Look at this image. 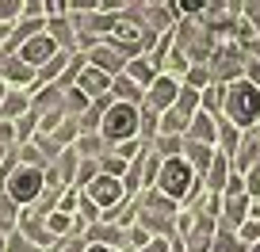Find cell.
I'll use <instances>...</instances> for the list:
<instances>
[{
	"instance_id": "31",
	"label": "cell",
	"mask_w": 260,
	"mask_h": 252,
	"mask_svg": "<svg viewBox=\"0 0 260 252\" xmlns=\"http://www.w3.org/2000/svg\"><path fill=\"white\" fill-rule=\"evenodd\" d=\"M122 252H134V248H122Z\"/></svg>"
},
{
	"instance_id": "15",
	"label": "cell",
	"mask_w": 260,
	"mask_h": 252,
	"mask_svg": "<svg viewBox=\"0 0 260 252\" xmlns=\"http://www.w3.org/2000/svg\"><path fill=\"white\" fill-rule=\"evenodd\" d=\"M111 96L119 99V103H130V107H142V103H146V92L130 81L126 73H119V77L111 81Z\"/></svg>"
},
{
	"instance_id": "2",
	"label": "cell",
	"mask_w": 260,
	"mask_h": 252,
	"mask_svg": "<svg viewBox=\"0 0 260 252\" xmlns=\"http://www.w3.org/2000/svg\"><path fill=\"white\" fill-rule=\"evenodd\" d=\"M0 191L12 199V203L23 210V206H35L39 195L46 191V168H31V164H16L12 172L0 176Z\"/></svg>"
},
{
	"instance_id": "13",
	"label": "cell",
	"mask_w": 260,
	"mask_h": 252,
	"mask_svg": "<svg viewBox=\"0 0 260 252\" xmlns=\"http://www.w3.org/2000/svg\"><path fill=\"white\" fill-rule=\"evenodd\" d=\"M184 141H199V146H211V149H214V141H218V126H214V119L199 111V115L191 119V126H187Z\"/></svg>"
},
{
	"instance_id": "11",
	"label": "cell",
	"mask_w": 260,
	"mask_h": 252,
	"mask_svg": "<svg viewBox=\"0 0 260 252\" xmlns=\"http://www.w3.org/2000/svg\"><path fill=\"white\" fill-rule=\"evenodd\" d=\"M84 244H107V248H126V229L115 226V222H96V226L84 229Z\"/></svg>"
},
{
	"instance_id": "17",
	"label": "cell",
	"mask_w": 260,
	"mask_h": 252,
	"mask_svg": "<svg viewBox=\"0 0 260 252\" xmlns=\"http://www.w3.org/2000/svg\"><path fill=\"white\" fill-rule=\"evenodd\" d=\"M73 149H77V157H81V161H100L104 153H111V146H107L100 134H81V138L73 141Z\"/></svg>"
},
{
	"instance_id": "25",
	"label": "cell",
	"mask_w": 260,
	"mask_h": 252,
	"mask_svg": "<svg viewBox=\"0 0 260 252\" xmlns=\"http://www.w3.org/2000/svg\"><path fill=\"white\" fill-rule=\"evenodd\" d=\"M0 218H8V222H19V206L12 203L4 191H0Z\"/></svg>"
},
{
	"instance_id": "19",
	"label": "cell",
	"mask_w": 260,
	"mask_h": 252,
	"mask_svg": "<svg viewBox=\"0 0 260 252\" xmlns=\"http://www.w3.org/2000/svg\"><path fill=\"white\" fill-rule=\"evenodd\" d=\"M88 107H92V99L84 96L81 88H65V111L73 115V119H81V115L88 111Z\"/></svg>"
},
{
	"instance_id": "28",
	"label": "cell",
	"mask_w": 260,
	"mask_h": 252,
	"mask_svg": "<svg viewBox=\"0 0 260 252\" xmlns=\"http://www.w3.org/2000/svg\"><path fill=\"white\" fill-rule=\"evenodd\" d=\"M12 229H16V222H8V218H0V237H8Z\"/></svg>"
},
{
	"instance_id": "30",
	"label": "cell",
	"mask_w": 260,
	"mask_h": 252,
	"mask_svg": "<svg viewBox=\"0 0 260 252\" xmlns=\"http://www.w3.org/2000/svg\"><path fill=\"white\" fill-rule=\"evenodd\" d=\"M4 92H8V88H4V84H0V99H4Z\"/></svg>"
},
{
	"instance_id": "6",
	"label": "cell",
	"mask_w": 260,
	"mask_h": 252,
	"mask_svg": "<svg viewBox=\"0 0 260 252\" xmlns=\"http://www.w3.org/2000/svg\"><path fill=\"white\" fill-rule=\"evenodd\" d=\"M84 195H88V199H92V203H96L104 214H111L115 206H119L122 199H126V191H122V179H115V176H104V172H100V176L92 179L88 187H84Z\"/></svg>"
},
{
	"instance_id": "26",
	"label": "cell",
	"mask_w": 260,
	"mask_h": 252,
	"mask_svg": "<svg viewBox=\"0 0 260 252\" xmlns=\"http://www.w3.org/2000/svg\"><path fill=\"white\" fill-rule=\"evenodd\" d=\"M214 248H218V252H241L245 244H241V241H234V237H230V233H218V241H214Z\"/></svg>"
},
{
	"instance_id": "9",
	"label": "cell",
	"mask_w": 260,
	"mask_h": 252,
	"mask_svg": "<svg viewBox=\"0 0 260 252\" xmlns=\"http://www.w3.org/2000/svg\"><path fill=\"white\" fill-rule=\"evenodd\" d=\"M84 57H88V65H92V69H104L107 77H119L122 69H126V57H122L119 50L111 46V42H96V46H92Z\"/></svg>"
},
{
	"instance_id": "8",
	"label": "cell",
	"mask_w": 260,
	"mask_h": 252,
	"mask_svg": "<svg viewBox=\"0 0 260 252\" xmlns=\"http://www.w3.org/2000/svg\"><path fill=\"white\" fill-rule=\"evenodd\" d=\"M57 54H61V46H57V42L50 39L46 31H42V34H35V39H27L23 46H19V54H16V57H23L27 65H31L35 73H39V69L46 65V61H54Z\"/></svg>"
},
{
	"instance_id": "4",
	"label": "cell",
	"mask_w": 260,
	"mask_h": 252,
	"mask_svg": "<svg viewBox=\"0 0 260 252\" xmlns=\"http://www.w3.org/2000/svg\"><path fill=\"white\" fill-rule=\"evenodd\" d=\"M199 187V176H195V168L184 161V153L180 157H165L161 161V176H157V195L172 199V203H180V199H187Z\"/></svg>"
},
{
	"instance_id": "29",
	"label": "cell",
	"mask_w": 260,
	"mask_h": 252,
	"mask_svg": "<svg viewBox=\"0 0 260 252\" xmlns=\"http://www.w3.org/2000/svg\"><path fill=\"white\" fill-rule=\"evenodd\" d=\"M84 252H119V248H107V244H84Z\"/></svg>"
},
{
	"instance_id": "12",
	"label": "cell",
	"mask_w": 260,
	"mask_h": 252,
	"mask_svg": "<svg viewBox=\"0 0 260 252\" xmlns=\"http://www.w3.org/2000/svg\"><path fill=\"white\" fill-rule=\"evenodd\" d=\"M31 111V92H4L0 99V122H19L23 115Z\"/></svg>"
},
{
	"instance_id": "1",
	"label": "cell",
	"mask_w": 260,
	"mask_h": 252,
	"mask_svg": "<svg viewBox=\"0 0 260 252\" xmlns=\"http://www.w3.org/2000/svg\"><path fill=\"white\" fill-rule=\"evenodd\" d=\"M222 119L234 122L237 130H256L260 126V88L252 81H234L226 84V96H222Z\"/></svg>"
},
{
	"instance_id": "7",
	"label": "cell",
	"mask_w": 260,
	"mask_h": 252,
	"mask_svg": "<svg viewBox=\"0 0 260 252\" xmlns=\"http://www.w3.org/2000/svg\"><path fill=\"white\" fill-rule=\"evenodd\" d=\"M35 81H39V73H35L31 65H27L23 57H4V65H0V84L12 92H35Z\"/></svg>"
},
{
	"instance_id": "24",
	"label": "cell",
	"mask_w": 260,
	"mask_h": 252,
	"mask_svg": "<svg viewBox=\"0 0 260 252\" xmlns=\"http://www.w3.org/2000/svg\"><path fill=\"white\" fill-rule=\"evenodd\" d=\"M241 244H260V222H245L241 226Z\"/></svg>"
},
{
	"instance_id": "3",
	"label": "cell",
	"mask_w": 260,
	"mask_h": 252,
	"mask_svg": "<svg viewBox=\"0 0 260 252\" xmlns=\"http://www.w3.org/2000/svg\"><path fill=\"white\" fill-rule=\"evenodd\" d=\"M142 134V107H130V103H119L115 99L111 107H107V115L100 119V138L107 141V146H122V141H134Z\"/></svg>"
},
{
	"instance_id": "23",
	"label": "cell",
	"mask_w": 260,
	"mask_h": 252,
	"mask_svg": "<svg viewBox=\"0 0 260 252\" xmlns=\"http://www.w3.org/2000/svg\"><path fill=\"white\" fill-rule=\"evenodd\" d=\"M77 203H81V191H77V187H65L61 195H57V210L61 214H77Z\"/></svg>"
},
{
	"instance_id": "22",
	"label": "cell",
	"mask_w": 260,
	"mask_h": 252,
	"mask_svg": "<svg viewBox=\"0 0 260 252\" xmlns=\"http://www.w3.org/2000/svg\"><path fill=\"white\" fill-rule=\"evenodd\" d=\"M23 4H27V0H12V4H4V0H0V23L16 27L19 19H23Z\"/></svg>"
},
{
	"instance_id": "14",
	"label": "cell",
	"mask_w": 260,
	"mask_h": 252,
	"mask_svg": "<svg viewBox=\"0 0 260 252\" xmlns=\"http://www.w3.org/2000/svg\"><path fill=\"white\" fill-rule=\"evenodd\" d=\"M122 73H126L130 81L138 84L142 92H149V88H153V81H157V77H161V73H157L153 65H149V57H130V61H126V69H122Z\"/></svg>"
},
{
	"instance_id": "27",
	"label": "cell",
	"mask_w": 260,
	"mask_h": 252,
	"mask_svg": "<svg viewBox=\"0 0 260 252\" xmlns=\"http://www.w3.org/2000/svg\"><path fill=\"white\" fill-rule=\"evenodd\" d=\"M142 252H172V237H153Z\"/></svg>"
},
{
	"instance_id": "16",
	"label": "cell",
	"mask_w": 260,
	"mask_h": 252,
	"mask_svg": "<svg viewBox=\"0 0 260 252\" xmlns=\"http://www.w3.org/2000/svg\"><path fill=\"white\" fill-rule=\"evenodd\" d=\"M222 222L241 229L245 222H249V195H226L222 199Z\"/></svg>"
},
{
	"instance_id": "5",
	"label": "cell",
	"mask_w": 260,
	"mask_h": 252,
	"mask_svg": "<svg viewBox=\"0 0 260 252\" xmlns=\"http://www.w3.org/2000/svg\"><path fill=\"white\" fill-rule=\"evenodd\" d=\"M180 88H184V81H176V77L161 73V77L153 81V88L146 92V103H142V111H149V115H157V119H161L165 111H172V107H176Z\"/></svg>"
},
{
	"instance_id": "18",
	"label": "cell",
	"mask_w": 260,
	"mask_h": 252,
	"mask_svg": "<svg viewBox=\"0 0 260 252\" xmlns=\"http://www.w3.org/2000/svg\"><path fill=\"white\" fill-rule=\"evenodd\" d=\"M230 157L226 153H214V161H211V172H207V191H214V195H222V187L230 184Z\"/></svg>"
},
{
	"instance_id": "20",
	"label": "cell",
	"mask_w": 260,
	"mask_h": 252,
	"mask_svg": "<svg viewBox=\"0 0 260 252\" xmlns=\"http://www.w3.org/2000/svg\"><path fill=\"white\" fill-rule=\"evenodd\" d=\"M184 84H187V88H195V92H207V88H211V69H207V65H191V69H187V73H184Z\"/></svg>"
},
{
	"instance_id": "21",
	"label": "cell",
	"mask_w": 260,
	"mask_h": 252,
	"mask_svg": "<svg viewBox=\"0 0 260 252\" xmlns=\"http://www.w3.org/2000/svg\"><path fill=\"white\" fill-rule=\"evenodd\" d=\"M126 168H130V164L122 161V157H115V153H104V157H100V172H104V176L122 179V176H126Z\"/></svg>"
},
{
	"instance_id": "10",
	"label": "cell",
	"mask_w": 260,
	"mask_h": 252,
	"mask_svg": "<svg viewBox=\"0 0 260 252\" xmlns=\"http://www.w3.org/2000/svg\"><path fill=\"white\" fill-rule=\"evenodd\" d=\"M111 81H115V77H107L104 69H92V65H84V69H81V77H77V84H73V88H81L84 96H88L92 103H96V99L111 96Z\"/></svg>"
}]
</instances>
